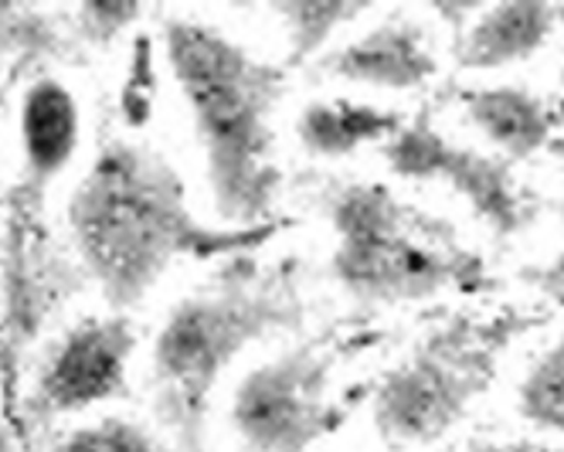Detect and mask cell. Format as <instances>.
<instances>
[{
    "label": "cell",
    "instance_id": "ffe728a7",
    "mask_svg": "<svg viewBox=\"0 0 564 452\" xmlns=\"http://www.w3.org/2000/svg\"><path fill=\"white\" fill-rule=\"evenodd\" d=\"M469 452H561L554 445H544V442H528V439H517V442H482V445H473Z\"/></svg>",
    "mask_w": 564,
    "mask_h": 452
},
{
    "label": "cell",
    "instance_id": "ac0fdd59",
    "mask_svg": "<svg viewBox=\"0 0 564 452\" xmlns=\"http://www.w3.org/2000/svg\"><path fill=\"white\" fill-rule=\"evenodd\" d=\"M137 14V4H89L86 18L96 21V31H116L123 28V21H130Z\"/></svg>",
    "mask_w": 564,
    "mask_h": 452
},
{
    "label": "cell",
    "instance_id": "7a4b0ae2",
    "mask_svg": "<svg viewBox=\"0 0 564 452\" xmlns=\"http://www.w3.org/2000/svg\"><path fill=\"white\" fill-rule=\"evenodd\" d=\"M167 55L208 153L218 212L238 228L275 222L282 171L272 112L286 96V75L197 21L167 24Z\"/></svg>",
    "mask_w": 564,
    "mask_h": 452
},
{
    "label": "cell",
    "instance_id": "ba28073f",
    "mask_svg": "<svg viewBox=\"0 0 564 452\" xmlns=\"http://www.w3.org/2000/svg\"><path fill=\"white\" fill-rule=\"evenodd\" d=\"M133 334L123 320H89L55 347L42 375V405L72 412L123 388Z\"/></svg>",
    "mask_w": 564,
    "mask_h": 452
},
{
    "label": "cell",
    "instance_id": "4fadbf2b",
    "mask_svg": "<svg viewBox=\"0 0 564 452\" xmlns=\"http://www.w3.org/2000/svg\"><path fill=\"white\" fill-rule=\"evenodd\" d=\"M21 137L28 163L37 177L62 171L78 140V112L68 89H62L58 82H37L24 99Z\"/></svg>",
    "mask_w": 564,
    "mask_h": 452
},
{
    "label": "cell",
    "instance_id": "52a82bcc",
    "mask_svg": "<svg viewBox=\"0 0 564 452\" xmlns=\"http://www.w3.org/2000/svg\"><path fill=\"white\" fill-rule=\"evenodd\" d=\"M384 160L391 174L405 181L449 184L500 238H510L528 225V204L510 174V163L446 140L429 112H419L384 143Z\"/></svg>",
    "mask_w": 564,
    "mask_h": 452
},
{
    "label": "cell",
    "instance_id": "5bb4252c",
    "mask_svg": "<svg viewBox=\"0 0 564 452\" xmlns=\"http://www.w3.org/2000/svg\"><path fill=\"white\" fill-rule=\"evenodd\" d=\"M368 8L371 4H357V0H286V4H275L272 11L290 34L293 62H306L324 49L344 24L368 14Z\"/></svg>",
    "mask_w": 564,
    "mask_h": 452
},
{
    "label": "cell",
    "instance_id": "9a60e30c",
    "mask_svg": "<svg viewBox=\"0 0 564 452\" xmlns=\"http://www.w3.org/2000/svg\"><path fill=\"white\" fill-rule=\"evenodd\" d=\"M517 408L528 422L564 432V337L554 341L520 381Z\"/></svg>",
    "mask_w": 564,
    "mask_h": 452
},
{
    "label": "cell",
    "instance_id": "9c48e42d",
    "mask_svg": "<svg viewBox=\"0 0 564 452\" xmlns=\"http://www.w3.org/2000/svg\"><path fill=\"white\" fill-rule=\"evenodd\" d=\"M564 4L547 0H507L482 8L463 34H456L453 58L469 72H494L534 58L557 31Z\"/></svg>",
    "mask_w": 564,
    "mask_h": 452
},
{
    "label": "cell",
    "instance_id": "277c9868",
    "mask_svg": "<svg viewBox=\"0 0 564 452\" xmlns=\"http://www.w3.org/2000/svg\"><path fill=\"white\" fill-rule=\"evenodd\" d=\"M324 212L334 228L330 272L357 300L398 306L490 290V269L463 235L384 184H337Z\"/></svg>",
    "mask_w": 564,
    "mask_h": 452
},
{
    "label": "cell",
    "instance_id": "30bf717a",
    "mask_svg": "<svg viewBox=\"0 0 564 452\" xmlns=\"http://www.w3.org/2000/svg\"><path fill=\"white\" fill-rule=\"evenodd\" d=\"M324 72L391 93L419 89L435 75V55L425 45V34L415 21L394 18L381 21L324 62Z\"/></svg>",
    "mask_w": 564,
    "mask_h": 452
},
{
    "label": "cell",
    "instance_id": "6da1fadb",
    "mask_svg": "<svg viewBox=\"0 0 564 452\" xmlns=\"http://www.w3.org/2000/svg\"><path fill=\"white\" fill-rule=\"evenodd\" d=\"M68 218L78 252L112 303H137L184 256L235 259L286 228L279 218L252 228L200 225L187 212L184 184L171 163L130 143L99 153L72 197Z\"/></svg>",
    "mask_w": 564,
    "mask_h": 452
},
{
    "label": "cell",
    "instance_id": "2e32d148",
    "mask_svg": "<svg viewBox=\"0 0 564 452\" xmlns=\"http://www.w3.org/2000/svg\"><path fill=\"white\" fill-rule=\"evenodd\" d=\"M58 452H156V445L137 426L109 419L93 429H78L62 442Z\"/></svg>",
    "mask_w": 564,
    "mask_h": 452
},
{
    "label": "cell",
    "instance_id": "8fae6325",
    "mask_svg": "<svg viewBox=\"0 0 564 452\" xmlns=\"http://www.w3.org/2000/svg\"><path fill=\"white\" fill-rule=\"evenodd\" d=\"M459 103L473 127L487 137L497 150L513 160H528L551 143V112L547 106L517 86H490V89H466Z\"/></svg>",
    "mask_w": 564,
    "mask_h": 452
},
{
    "label": "cell",
    "instance_id": "7c38bea8",
    "mask_svg": "<svg viewBox=\"0 0 564 452\" xmlns=\"http://www.w3.org/2000/svg\"><path fill=\"white\" fill-rule=\"evenodd\" d=\"M405 119L401 112L371 106V103H313L300 116V140L316 157H347L360 147L388 143Z\"/></svg>",
    "mask_w": 564,
    "mask_h": 452
},
{
    "label": "cell",
    "instance_id": "8992f818",
    "mask_svg": "<svg viewBox=\"0 0 564 452\" xmlns=\"http://www.w3.org/2000/svg\"><path fill=\"white\" fill-rule=\"evenodd\" d=\"M378 341L368 331H327L293 347L238 385L235 426L256 452H306L313 442L334 435L350 405L334 401V372L354 354Z\"/></svg>",
    "mask_w": 564,
    "mask_h": 452
},
{
    "label": "cell",
    "instance_id": "5b68a950",
    "mask_svg": "<svg viewBox=\"0 0 564 452\" xmlns=\"http://www.w3.org/2000/svg\"><path fill=\"white\" fill-rule=\"evenodd\" d=\"M547 313L503 306L494 313H456L412 347L375 388V429L384 442H438L497 381L503 354Z\"/></svg>",
    "mask_w": 564,
    "mask_h": 452
},
{
    "label": "cell",
    "instance_id": "d6986e66",
    "mask_svg": "<svg viewBox=\"0 0 564 452\" xmlns=\"http://www.w3.org/2000/svg\"><path fill=\"white\" fill-rule=\"evenodd\" d=\"M432 11H435L442 21H446V24H453L456 34H463V31L469 28V21L482 11V4H473V0H466V4H435Z\"/></svg>",
    "mask_w": 564,
    "mask_h": 452
},
{
    "label": "cell",
    "instance_id": "44dd1931",
    "mask_svg": "<svg viewBox=\"0 0 564 452\" xmlns=\"http://www.w3.org/2000/svg\"><path fill=\"white\" fill-rule=\"evenodd\" d=\"M551 150L561 157V168H564V140H554V143H551Z\"/></svg>",
    "mask_w": 564,
    "mask_h": 452
},
{
    "label": "cell",
    "instance_id": "e0dca14e",
    "mask_svg": "<svg viewBox=\"0 0 564 452\" xmlns=\"http://www.w3.org/2000/svg\"><path fill=\"white\" fill-rule=\"evenodd\" d=\"M520 279L528 282L534 293H541L547 303L564 306V208H561V249L554 252V259H551V262H544V266H531V269L523 272Z\"/></svg>",
    "mask_w": 564,
    "mask_h": 452
},
{
    "label": "cell",
    "instance_id": "3957f363",
    "mask_svg": "<svg viewBox=\"0 0 564 452\" xmlns=\"http://www.w3.org/2000/svg\"><path fill=\"white\" fill-rule=\"evenodd\" d=\"M303 269L296 259L256 262L235 256L208 290L187 297L164 323L153 354L160 416L184 445L200 449L208 401L225 367L249 344L300 326Z\"/></svg>",
    "mask_w": 564,
    "mask_h": 452
}]
</instances>
